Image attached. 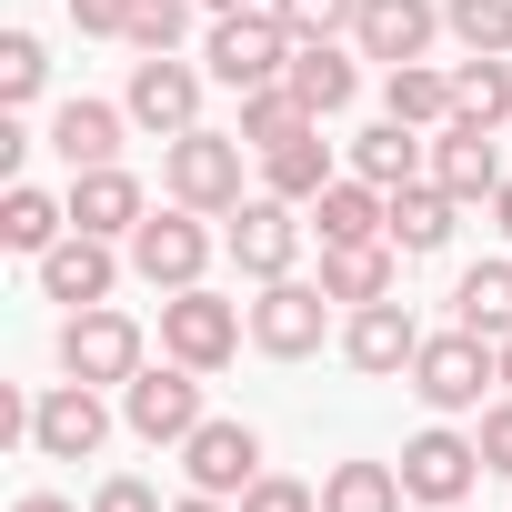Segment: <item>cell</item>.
I'll return each mask as SVG.
<instances>
[{"label":"cell","instance_id":"obj_10","mask_svg":"<svg viewBox=\"0 0 512 512\" xmlns=\"http://www.w3.org/2000/svg\"><path fill=\"white\" fill-rule=\"evenodd\" d=\"M472 482H482V442H472V432L432 422V432H412V442H402V492H412V502L452 512V502H472Z\"/></svg>","mask_w":512,"mask_h":512},{"label":"cell","instance_id":"obj_38","mask_svg":"<svg viewBox=\"0 0 512 512\" xmlns=\"http://www.w3.org/2000/svg\"><path fill=\"white\" fill-rule=\"evenodd\" d=\"M472 442H482V472H512V392L482 402V432H472Z\"/></svg>","mask_w":512,"mask_h":512},{"label":"cell","instance_id":"obj_31","mask_svg":"<svg viewBox=\"0 0 512 512\" xmlns=\"http://www.w3.org/2000/svg\"><path fill=\"white\" fill-rule=\"evenodd\" d=\"M302 121H312V111L292 101V81H262V91H241V121H231V131H241L251 151H272V141H292Z\"/></svg>","mask_w":512,"mask_h":512},{"label":"cell","instance_id":"obj_32","mask_svg":"<svg viewBox=\"0 0 512 512\" xmlns=\"http://www.w3.org/2000/svg\"><path fill=\"white\" fill-rule=\"evenodd\" d=\"M442 31H452L462 51H492V61H512V0H442Z\"/></svg>","mask_w":512,"mask_h":512},{"label":"cell","instance_id":"obj_1","mask_svg":"<svg viewBox=\"0 0 512 512\" xmlns=\"http://www.w3.org/2000/svg\"><path fill=\"white\" fill-rule=\"evenodd\" d=\"M241 131H181V141H161V191L181 201V211H211V221H231L241 211Z\"/></svg>","mask_w":512,"mask_h":512},{"label":"cell","instance_id":"obj_6","mask_svg":"<svg viewBox=\"0 0 512 512\" xmlns=\"http://www.w3.org/2000/svg\"><path fill=\"white\" fill-rule=\"evenodd\" d=\"M251 342H262L272 362H312L332 342V292L322 282H262V302H251Z\"/></svg>","mask_w":512,"mask_h":512},{"label":"cell","instance_id":"obj_28","mask_svg":"<svg viewBox=\"0 0 512 512\" xmlns=\"http://www.w3.org/2000/svg\"><path fill=\"white\" fill-rule=\"evenodd\" d=\"M382 111H392V121H412V131H442V121H452V71H432V61L382 71Z\"/></svg>","mask_w":512,"mask_h":512},{"label":"cell","instance_id":"obj_37","mask_svg":"<svg viewBox=\"0 0 512 512\" xmlns=\"http://www.w3.org/2000/svg\"><path fill=\"white\" fill-rule=\"evenodd\" d=\"M91 512H171V502H161V492H151L141 472H111V482L91 492Z\"/></svg>","mask_w":512,"mask_h":512},{"label":"cell","instance_id":"obj_14","mask_svg":"<svg viewBox=\"0 0 512 512\" xmlns=\"http://www.w3.org/2000/svg\"><path fill=\"white\" fill-rule=\"evenodd\" d=\"M432 181H442L452 201H492L512 171H502V141H492L482 121H462V111H452V121L432 131Z\"/></svg>","mask_w":512,"mask_h":512},{"label":"cell","instance_id":"obj_34","mask_svg":"<svg viewBox=\"0 0 512 512\" xmlns=\"http://www.w3.org/2000/svg\"><path fill=\"white\" fill-rule=\"evenodd\" d=\"M352 11H362V0H272V21L292 31V51H302V41H342Z\"/></svg>","mask_w":512,"mask_h":512},{"label":"cell","instance_id":"obj_30","mask_svg":"<svg viewBox=\"0 0 512 512\" xmlns=\"http://www.w3.org/2000/svg\"><path fill=\"white\" fill-rule=\"evenodd\" d=\"M452 111H462V121H482V131H502V121H512V61L462 51V71H452Z\"/></svg>","mask_w":512,"mask_h":512},{"label":"cell","instance_id":"obj_13","mask_svg":"<svg viewBox=\"0 0 512 512\" xmlns=\"http://www.w3.org/2000/svg\"><path fill=\"white\" fill-rule=\"evenodd\" d=\"M181 472H191V492L241 502L251 482H262V432H251V422H201V432L181 442Z\"/></svg>","mask_w":512,"mask_h":512},{"label":"cell","instance_id":"obj_7","mask_svg":"<svg viewBox=\"0 0 512 512\" xmlns=\"http://www.w3.org/2000/svg\"><path fill=\"white\" fill-rule=\"evenodd\" d=\"M121 111H131V131L181 141V131H201V71H191V61H171V51H141V61H131Z\"/></svg>","mask_w":512,"mask_h":512},{"label":"cell","instance_id":"obj_3","mask_svg":"<svg viewBox=\"0 0 512 512\" xmlns=\"http://www.w3.org/2000/svg\"><path fill=\"white\" fill-rule=\"evenodd\" d=\"M201 61H211V81H221V91H262V81H282V71H292V31L272 21V0H262V11H211Z\"/></svg>","mask_w":512,"mask_h":512},{"label":"cell","instance_id":"obj_19","mask_svg":"<svg viewBox=\"0 0 512 512\" xmlns=\"http://www.w3.org/2000/svg\"><path fill=\"white\" fill-rule=\"evenodd\" d=\"M332 181H342V171H332V141H322V121H302L292 141H272V151H262V191H282V201H302V211H312Z\"/></svg>","mask_w":512,"mask_h":512},{"label":"cell","instance_id":"obj_29","mask_svg":"<svg viewBox=\"0 0 512 512\" xmlns=\"http://www.w3.org/2000/svg\"><path fill=\"white\" fill-rule=\"evenodd\" d=\"M402 462H332L322 472V512H402Z\"/></svg>","mask_w":512,"mask_h":512},{"label":"cell","instance_id":"obj_36","mask_svg":"<svg viewBox=\"0 0 512 512\" xmlns=\"http://www.w3.org/2000/svg\"><path fill=\"white\" fill-rule=\"evenodd\" d=\"M231 512H322V492H312V482H292V472H262Z\"/></svg>","mask_w":512,"mask_h":512},{"label":"cell","instance_id":"obj_16","mask_svg":"<svg viewBox=\"0 0 512 512\" xmlns=\"http://www.w3.org/2000/svg\"><path fill=\"white\" fill-rule=\"evenodd\" d=\"M111 282H121V251H111L101 231H61V241L41 251V292H51V302H71V312L111 302Z\"/></svg>","mask_w":512,"mask_h":512},{"label":"cell","instance_id":"obj_4","mask_svg":"<svg viewBox=\"0 0 512 512\" xmlns=\"http://www.w3.org/2000/svg\"><path fill=\"white\" fill-rule=\"evenodd\" d=\"M241 302H221L211 282H191V292H161V352L171 362H191V372H221L231 352H241Z\"/></svg>","mask_w":512,"mask_h":512},{"label":"cell","instance_id":"obj_15","mask_svg":"<svg viewBox=\"0 0 512 512\" xmlns=\"http://www.w3.org/2000/svg\"><path fill=\"white\" fill-rule=\"evenodd\" d=\"M412 352H422V322H412V302H362V312L342 322V362H352V372H372V382L412 372Z\"/></svg>","mask_w":512,"mask_h":512},{"label":"cell","instance_id":"obj_43","mask_svg":"<svg viewBox=\"0 0 512 512\" xmlns=\"http://www.w3.org/2000/svg\"><path fill=\"white\" fill-rule=\"evenodd\" d=\"M201 11H262V0H201Z\"/></svg>","mask_w":512,"mask_h":512},{"label":"cell","instance_id":"obj_26","mask_svg":"<svg viewBox=\"0 0 512 512\" xmlns=\"http://www.w3.org/2000/svg\"><path fill=\"white\" fill-rule=\"evenodd\" d=\"M452 322L482 332V342H512V262H472L452 282Z\"/></svg>","mask_w":512,"mask_h":512},{"label":"cell","instance_id":"obj_27","mask_svg":"<svg viewBox=\"0 0 512 512\" xmlns=\"http://www.w3.org/2000/svg\"><path fill=\"white\" fill-rule=\"evenodd\" d=\"M61 231H71V201H51L41 181H11V191H0V241H11V251H31V262H41Z\"/></svg>","mask_w":512,"mask_h":512},{"label":"cell","instance_id":"obj_40","mask_svg":"<svg viewBox=\"0 0 512 512\" xmlns=\"http://www.w3.org/2000/svg\"><path fill=\"white\" fill-rule=\"evenodd\" d=\"M492 231H502V241H512V181H502V191H492Z\"/></svg>","mask_w":512,"mask_h":512},{"label":"cell","instance_id":"obj_17","mask_svg":"<svg viewBox=\"0 0 512 512\" xmlns=\"http://www.w3.org/2000/svg\"><path fill=\"white\" fill-rule=\"evenodd\" d=\"M432 31H442L432 0H362V11H352V51H362V61H382V71L422 61V51H432Z\"/></svg>","mask_w":512,"mask_h":512},{"label":"cell","instance_id":"obj_20","mask_svg":"<svg viewBox=\"0 0 512 512\" xmlns=\"http://www.w3.org/2000/svg\"><path fill=\"white\" fill-rule=\"evenodd\" d=\"M312 231H322V241H392V191L362 181V171H342V181L312 201Z\"/></svg>","mask_w":512,"mask_h":512},{"label":"cell","instance_id":"obj_42","mask_svg":"<svg viewBox=\"0 0 512 512\" xmlns=\"http://www.w3.org/2000/svg\"><path fill=\"white\" fill-rule=\"evenodd\" d=\"M21 512H71V502L61 492H21Z\"/></svg>","mask_w":512,"mask_h":512},{"label":"cell","instance_id":"obj_33","mask_svg":"<svg viewBox=\"0 0 512 512\" xmlns=\"http://www.w3.org/2000/svg\"><path fill=\"white\" fill-rule=\"evenodd\" d=\"M41 81H51V51H41V31H11V41H0V111L41 101Z\"/></svg>","mask_w":512,"mask_h":512},{"label":"cell","instance_id":"obj_5","mask_svg":"<svg viewBox=\"0 0 512 512\" xmlns=\"http://www.w3.org/2000/svg\"><path fill=\"white\" fill-rule=\"evenodd\" d=\"M121 422H131L141 442H171V452H181V442L211 422V412H201V372H191V362H161V372L141 362V372L121 382Z\"/></svg>","mask_w":512,"mask_h":512},{"label":"cell","instance_id":"obj_44","mask_svg":"<svg viewBox=\"0 0 512 512\" xmlns=\"http://www.w3.org/2000/svg\"><path fill=\"white\" fill-rule=\"evenodd\" d=\"M492 352H502V392H512V342H492Z\"/></svg>","mask_w":512,"mask_h":512},{"label":"cell","instance_id":"obj_18","mask_svg":"<svg viewBox=\"0 0 512 512\" xmlns=\"http://www.w3.org/2000/svg\"><path fill=\"white\" fill-rule=\"evenodd\" d=\"M151 221V201H141V181L121 171V161H101V171H71V231H101V241H131Z\"/></svg>","mask_w":512,"mask_h":512},{"label":"cell","instance_id":"obj_21","mask_svg":"<svg viewBox=\"0 0 512 512\" xmlns=\"http://www.w3.org/2000/svg\"><path fill=\"white\" fill-rule=\"evenodd\" d=\"M282 81H292V101H302L312 121H332V111H352V91H362V71H352V51H342V41H302Z\"/></svg>","mask_w":512,"mask_h":512},{"label":"cell","instance_id":"obj_23","mask_svg":"<svg viewBox=\"0 0 512 512\" xmlns=\"http://www.w3.org/2000/svg\"><path fill=\"white\" fill-rule=\"evenodd\" d=\"M392 262H402V251L392 241H322V292L332 302H392Z\"/></svg>","mask_w":512,"mask_h":512},{"label":"cell","instance_id":"obj_8","mask_svg":"<svg viewBox=\"0 0 512 512\" xmlns=\"http://www.w3.org/2000/svg\"><path fill=\"white\" fill-rule=\"evenodd\" d=\"M201 221H211V211H181V201H171V211H151V221L131 231V272H141L151 292H191V282L211 272V231H201Z\"/></svg>","mask_w":512,"mask_h":512},{"label":"cell","instance_id":"obj_25","mask_svg":"<svg viewBox=\"0 0 512 512\" xmlns=\"http://www.w3.org/2000/svg\"><path fill=\"white\" fill-rule=\"evenodd\" d=\"M452 211H462V201H452L442 181H402V191H392V251H412V262L442 251V241H452Z\"/></svg>","mask_w":512,"mask_h":512},{"label":"cell","instance_id":"obj_22","mask_svg":"<svg viewBox=\"0 0 512 512\" xmlns=\"http://www.w3.org/2000/svg\"><path fill=\"white\" fill-rule=\"evenodd\" d=\"M352 171H362V181H382V191H402V181H422V171H432V141H422L412 121H392V111H382L372 131H352Z\"/></svg>","mask_w":512,"mask_h":512},{"label":"cell","instance_id":"obj_41","mask_svg":"<svg viewBox=\"0 0 512 512\" xmlns=\"http://www.w3.org/2000/svg\"><path fill=\"white\" fill-rule=\"evenodd\" d=\"M171 512H231V502H221V492H181Z\"/></svg>","mask_w":512,"mask_h":512},{"label":"cell","instance_id":"obj_2","mask_svg":"<svg viewBox=\"0 0 512 512\" xmlns=\"http://www.w3.org/2000/svg\"><path fill=\"white\" fill-rule=\"evenodd\" d=\"M402 382L452 422V412H482V392L502 382V352H492L482 332H462V322H452V332H422V352H412V372H402Z\"/></svg>","mask_w":512,"mask_h":512},{"label":"cell","instance_id":"obj_39","mask_svg":"<svg viewBox=\"0 0 512 512\" xmlns=\"http://www.w3.org/2000/svg\"><path fill=\"white\" fill-rule=\"evenodd\" d=\"M71 21H81L91 41H121V31H131V0H71Z\"/></svg>","mask_w":512,"mask_h":512},{"label":"cell","instance_id":"obj_9","mask_svg":"<svg viewBox=\"0 0 512 512\" xmlns=\"http://www.w3.org/2000/svg\"><path fill=\"white\" fill-rule=\"evenodd\" d=\"M61 372H71V382H101V392L131 382V372H141V322L111 312V302L71 312V322H61Z\"/></svg>","mask_w":512,"mask_h":512},{"label":"cell","instance_id":"obj_35","mask_svg":"<svg viewBox=\"0 0 512 512\" xmlns=\"http://www.w3.org/2000/svg\"><path fill=\"white\" fill-rule=\"evenodd\" d=\"M191 11H201V0H131V51H181V31H191Z\"/></svg>","mask_w":512,"mask_h":512},{"label":"cell","instance_id":"obj_11","mask_svg":"<svg viewBox=\"0 0 512 512\" xmlns=\"http://www.w3.org/2000/svg\"><path fill=\"white\" fill-rule=\"evenodd\" d=\"M111 442V412H101V382H51L31 402V452L41 462H91Z\"/></svg>","mask_w":512,"mask_h":512},{"label":"cell","instance_id":"obj_12","mask_svg":"<svg viewBox=\"0 0 512 512\" xmlns=\"http://www.w3.org/2000/svg\"><path fill=\"white\" fill-rule=\"evenodd\" d=\"M221 241H231V262H241L251 282H282V272L302 262V201H282V191H262V201H241Z\"/></svg>","mask_w":512,"mask_h":512},{"label":"cell","instance_id":"obj_24","mask_svg":"<svg viewBox=\"0 0 512 512\" xmlns=\"http://www.w3.org/2000/svg\"><path fill=\"white\" fill-rule=\"evenodd\" d=\"M121 121L131 111H111V101H61L51 111V151L71 171H101V161H121Z\"/></svg>","mask_w":512,"mask_h":512},{"label":"cell","instance_id":"obj_45","mask_svg":"<svg viewBox=\"0 0 512 512\" xmlns=\"http://www.w3.org/2000/svg\"><path fill=\"white\" fill-rule=\"evenodd\" d=\"M452 512H472V502H452Z\"/></svg>","mask_w":512,"mask_h":512}]
</instances>
